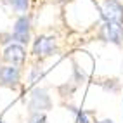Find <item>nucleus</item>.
Returning <instances> with one entry per match:
<instances>
[{"label":"nucleus","mask_w":123,"mask_h":123,"mask_svg":"<svg viewBox=\"0 0 123 123\" xmlns=\"http://www.w3.org/2000/svg\"><path fill=\"white\" fill-rule=\"evenodd\" d=\"M101 16L106 23L123 24V5L118 0H104L101 4Z\"/></svg>","instance_id":"1"},{"label":"nucleus","mask_w":123,"mask_h":123,"mask_svg":"<svg viewBox=\"0 0 123 123\" xmlns=\"http://www.w3.org/2000/svg\"><path fill=\"white\" fill-rule=\"evenodd\" d=\"M47 109H50V97L47 95L43 88H35L31 92L28 111L31 114H40V111H47Z\"/></svg>","instance_id":"2"},{"label":"nucleus","mask_w":123,"mask_h":123,"mask_svg":"<svg viewBox=\"0 0 123 123\" xmlns=\"http://www.w3.org/2000/svg\"><path fill=\"white\" fill-rule=\"evenodd\" d=\"M99 37H101V40H104V42H109V43H114V45H121V40H123V24L104 23L101 26Z\"/></svg>","instance_id":"3"},{"label":"nucleus","mask_w":123,"mask_h":123,"mask_svg":"<svg viewBox=\"0 0 123 123\" xmlns=\"http://www.w3.org/2000/svg\"><path fill=\"white\" fill-rule=\"evenodd\" d=\"M30 18L28 16H21L18 18V21L14 23V30H12V40H16L18 43L24 45L30 43Z\"/></svg>","instance_id":"4"},{"label":"nucleus","mask_w":123,"mask_h":123,"mask_svg":"<svg viewBox=\"0 0 123 123\" xmlns=\"http://www.w3.org/2000/svg\"><path fill=\"white\" fill-rule=\"evenodd\" d=\"M57 50V43L54 37H38L33 43V54L38 57H49Z\"/></svg>","instance_id":"5"},{"label":"nucleus","mask_w":123,"mask_h":123,"mask_svg":"<svg viewBox=\"0 0 123 123\" xmlns=\"http://www.w3.org/2000/svg\"><path fill=\"white\" fill-rule=\"evenodd\" d=\"M4 59L7 62H11L12 66H19V64H23L24 59H26V52H24L21 43H12L4 50Z\"/></svg>","instance_id":"6"},{"label":"nucleus","mask_w":123,"mask_h":123,"mask_svg":"<svg viewBox=\"0 0 123 123\" xmlns=\"http://www.w3.org/2000/svg\"><path fill=\"white\" fill-rule=\"evenodd\" d=\"M0 83L7 87H16L19 83V69L16 66H2L0 68Z\"/></svg>","instance_id":"7"},{"label":"nucleus","mask_w":123,"mask_h":123,"mask_svg":"<svg viewBox=\"0 0 123 123\" xmlns=\"http://www.w3.org/2000/svg\"><path fill=\"white\" fill-rule=\"evenodd\" d=\"M5 2L9 4L16 12H21V14H24L30 7V0H5Z\"/></svg>","instance_id":"8"},{"label":"nucleus","mask_w":123,"mask_h":123,"mask_svg":"<svg viewBox=\"0 0 123 123\" xmlns=\"http://www.w3.org/2000/svg\"><path fill=\"white\" fill-rule=\"evenodd\" d=\"M71 109L76 113V116H78V123H90V121H88V113H87V111H83V109H81V111H76L75 108H71Z\"/></svg>","instance_id":"9"},{"label":"nucleus","mask_w":123,"mask_h":123,"mask_svg":"<svg viewBox=\"0 0 123 123\" xmlns=\"http://www.w3.org/2000/svg\"><path fill=\"white\" fill-rule=\"evenodd\" d=\"M28 123H45V116H42V114H31V120Z\"/></svg>","instance_id":"10"},{"label":"nucleus","mask_w":123,"mask_h":123,"mask_svg":"<svg viewBox=\"0 0 123 123\" xmlns=\"http://www.w3.org/2000/svg\"><path fill=\"white\" fill-rule=\"evenodd\" d=\"M97 123H114L113 120H102V121H97Z\"/></svg>","instance_id":"11"},{"label":"nucleus","mask_w":123,"mask_h":123,"mask_svg":"<svg viewBox=\"0 0 123 123\" xmlns=\"http://www.w3.org/2000/svg\"><path fill=\"white\" fill-rule=\"evenodd\" d=\"M0 123H2V120H0Z\"/></svg>","instance_id":"12"}]
</instances>
